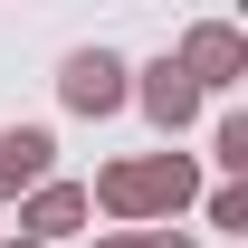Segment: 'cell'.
Here are the masks:
<instances>
[{"instance_id":"obj_1","label":"cell","mask_w":248,"mask_h":248,"mask_svg":"<svg viewBox=\"0 0 248 248\" xmlns=\"http://www.w3.org/2000/svg\"><path fill=\"white\" fill-rule=\"evenodd\" d=\"M191 201H201V172H191V153H124V162H105V172H95V191H86V210L124 219V229L172 219V210H191Z\"/></svg>"},{"instance_id":"obj_7","label":"cell","mask_w":248,"mask_h":248,"mask_svg":"<svg viewBox=\"0 0 248 248\" xmlns=\"http://www.w3.org/2000/svg\"><path fill=\"white\" fill-rule=\"evenodd\" d=\"M210 162L229 172V182H248V115H239V105H229V115L210 124Z\"/></svg>"},{"instance_id":"obj_8","label":"cell","mask_w":248,"mask_h":248,"mask_svg":"<svg viewBox=\"0 0 248 248\" xmlns=\"http://www.w3.org/2000/svg\"><path fill=\"white\" fill-rule=\"evenodd\" d=\"M210 229L248 239V182H219V191H210Z\"/></svg>"},{"instance_id":"obj_9","label":"cell","mask_w":248,"mask_h":248,"mask_svg":"<svg viewBox=\"0 0 248 248\" xmlns=\"http://www.w3.org/2000/svg\"><path fill=\"white\" fill-rule=\"evenodd\" d=\"M95 248H191V239H182V229H105Z\"/></svg>"},{"instance_id":"obj_6","label":"cell","mask_w":248,"mask_h":248,"mask_svg":"<svg viewBox=\"0 0 248 248\" xmlns=\"http://www.w3.org/2000/svg\"><path fill=\"white\" fill-rule=\"evenodd\" d=\"M134 105H143V115L162 124V134H182V124L201 115V86H191V77H182L172 58H153V67H143V86H134Z\"/></svg>"},{"instance_id":"obj_4","label":"cell","mask_w":248,"mask_h":248,"mask_svg":"<svg viewBox=\"0 0 248 248\" xmlns=\"http://www.w3.org/2000/svg\"><path fill=\"white\" fill-rule=\"evenodd\" d=\"M38 182H58V143H48V124H10L0 134V201H29Z\"/></svg>"},{"instance_id":"obj_3","label":"cell","mask_w":248,"mask_h":248,"mask_svg":"<svg viewBox=\"0 0 248 248\" xmlns=\"http://www.w3.org/2000/svg\"><path fill=\"white\" fill-rule=\"evenodd\" d=\"M124 77H134V67H124L115 48H77V58L58 67V95H67V115H115V105H134Z\"/></svg>"},{"instance_id":"obj_5","label":"cell","mask_w":248,"mask_h":248,"mask_svg":"<svg viewBox=\"0 0 248 248\" xmlns=\"http://www.w3.org/2000/svg\"><path fill=\"white\" fill-rule=\"evenodd\" d=\"M86 182H38L29 191V201H19V239H38V248H48V239H67V229H86Z\"/></svg>"},{"instance_id":"obj_10","label":"cell","mask_w":248,"mask_h":248,"mask_svg":"<svg viewBox=\"0 0 248 248\" xmlns=\"http://www.w3.org/2000/svg\"><path fill=\"white\" fill-rule=\"evenodd\" d=\"M0 248H38V239H0Z\"/></svg>"},{"instance_id":"obj_2","label":"cell","mask_w":248,"mask_h":248,"mask_svg":"<svg viewBox=\"0 0 248 248\" xmlns=\"http://www.w3.org/2000/svg\"><path fill=\"white\" fill-rule=\"evenodd\" d=\"M172 67H182L201 95H210V86H239V77H248V29H229V19H191L182 48H172Z\"/></svg>"}]
</instances>
